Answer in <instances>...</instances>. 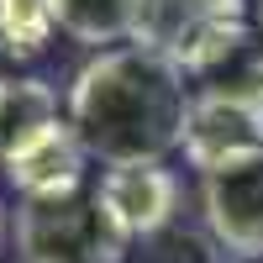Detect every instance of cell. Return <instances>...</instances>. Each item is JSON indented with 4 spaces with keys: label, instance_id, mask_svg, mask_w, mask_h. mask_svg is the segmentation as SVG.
<instances>
[{
    "label": "cell",
    "instance_id": "obj_3",
    "mask_svg": "<svg viewBox=\"0 0 263 263\" xmlns=\"http://www.w3.org/2000/svg\"><path fill=\"white\" fill-rule=\"evenodd\" d=\"M248 0H142L137 42L184 74H221L248 48Z\"/></svg>",
    "mask_w": 263,
    "mask_h": 263
},
{
    "label": "cell",
    "instance_id": "obj_4",
    "mask_svg": "<svg viewBox=\"0 0 263 263\" xmlns=\"http://www.w3.org/2000/svg\"><path fill=\"white\" fill-rule=\"evenodd\" d=\"M16 248L27 263H121L126 237L90 195H63V200H21L16 205Z\"/></svg>",
    "mask_w": 263,
    "mask_h": 263
},
{
    "label": "cell",
    "instance_id": "obj_1",
    "mask_svg": "<svg viewBox=\"0 0 263 263\" xmlns=\"http://www.w3.org/2000/svg\"><path fill=\"white\" fill-rule=\"evenodd\" d=\"M190 105L195 90L179 63L142 42H121L79 63L63 95V116L95 163L121 168V163H168V153L184 147Z\"/></svg>",
    "mask_w": 263,
    "mask_h": 263
},
{
    "label": "cell",
    "instance_id": "obj_6",
    "mask_svg": "<svg viewBox=\"0 0 263 263\" xmlns=\"http://www.w3.org/2000/svg\"><path fill=\"white\" fill-rule=\"evenodd\" d=\"M95 200L126 242H153L179 216V174L168 163H121L100 174Z\"/></svg>",
    "mask_w": 263,
    "mask_h": 263
},
{
    "label": "cell",
    "instance_id": "obj_9",
    "mask_svg": "<svg viewBox=\"0 0 263 263\" xmlns=\"http://www.w3.org/2000/svg\"><path fill=\"white\" fill-rule=\"evenodd\" d=\"M11 95H16V84L0 74V132H6V116H11Z\"/></svg>",
    "mask_w": 263,
    "mask_h": 263
},
{
    "label": "cell",
    "instance_id": "obj_10",
    "mask_svg": "<svg viewBox=\"0 0 263 263\" xmlns=\"http://www.w3.org/2000/svg\"><path fill=\"white\" fill-rule=\"evenodd\" d=\"M253 32L263 37V0H253Z\"/></svg>",
    "mask_w": 263,
    "mask_h": 263
},
{
    "label": "cell",
    "instance_id": "obj_7",
    "mask_svg": "<svg viewBox=\"0 0 263 263\" xmlns=\"http://www.w3.org/2000/svg\"><path fill=\"white\" fill-rule=\"evenodd\" d=\"M137 16H142V0H53L58 32L90 53L137 42Z\"/></svg>",
    "mask_w": 263,
    "mask_h": 263
},
{
    "label": "cell",
    "instance_id": "obj_11",
    "mask_svg": "<svg viewBox=\"0 0 263 263\" xmlns=\"http://www.w3.org/2000/svg\"><path fill=\"white\" fill-rule=\"evenodd\" d=\"M0 242H6V205H0Z\"/></svg>",
    "mask_w": 263,
    "mask_h": 263
},
{
    "label": "cell",
    "instance_id": "obj_5",
    "mask_svg": "<svg viewBox=\"0 0 263 263\" xmlns=\"http://www.w3.org/2000/svg\"><path fill=\"white\" fill-rule=\"evenodd\" d=\"M200 221L227 258H263V153L200 174Z\"/></svg>",
    "mask_w": 263,
    "mask_h": 263
},
{
    "label": "cell",
    "instance_id": "obj_2",
    "mask_svg": "<svg viewBox=\"0 0 263 263\" xmlns=\"http://www.w3.org/2000/svg\"><path fill=\"white\" fill-rule=\"evenodd\" d=\"M84 153L69 116H58V95L42 79H16L6 142H0V168L21 200H63L84 190Z\"/></svg>",
    "mask_w": 263,
    "mask_h": 263
},
{
    "label": "cell",
    "instance_id": "obj_8",
    "mask_svg": "<svg viewBox=\"0 0 263 263\" xmlns=\"http://www.w3.org/2000/svg\"><path fill=\"white\" fill-rule=\"evenodd\" d=\"M53 32H58L53 0H0V53L37 58Z\"/></svg>",
    "mask_w": 263,
    "mask_h": 263
}]
</instances>
